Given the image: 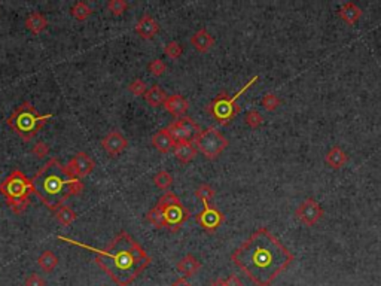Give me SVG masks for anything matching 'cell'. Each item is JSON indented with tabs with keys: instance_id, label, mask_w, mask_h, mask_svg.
<instances>
[{
	"instance_id": "obj_22",
	"label": "cell",
	"mask_w": 381,
	"mask_h": 286,
	"mask_svg": "<svg viewBox=\"0 0 381 286\" xmlns=\"http://www.w3.org/2000/svg\"><path fill=\"white\" fill-rule=\"evenodd\" d=\"M167 92L160 86V85H154L148 89V92L145 94V100L149 106L152 108H160L164 106L166 100H167Z\"/></svg>"
},
{
	"instance_id": "obj_41",
	"label": "cell",
	"mask_w": 381,
	"mask_h": 286,
	"mask_svg": "<svg viewBox=\"0 0 381 286\" xmlns=\"http://www.w3.org/2000/svg\"><path fill=\"white\" fill-rule=\"evenodd\" d=\"M170 286H191V283L186 280V277H179L177 280H174Z\"/></svg>"
},
{
	"instance_id": "obj_39",
	"label": "cell",
	"mask_w": 381,
	"mask_h": 286,
	"mask_svg": "<svg viewBox=\"0 0 381 286\" xmlns=\"http://www.w3.org/2000/svg\"><path fill=\"white\" fill-rule=\"evenodd\" d=\"M24 286H46V282L41 274L38 273H32L30 276L26 277Z\"/></svg>"
},
{
	"instance_id": "obj_13",
	"label": "cell",
	"mask_w": 381,
	"mask_h": 286,
	"mask_svg": "<svg viewBox=\"0 0 381 286\" xmlns=\"http://www.w3.org/2000/svg\"><path fill=\"white\" fill-rule=\"evenodd\" d=\"M134 30H136V33L142 39H154L158 35V32H160V26H158L157 20L152 15L143 14L142 18L137 21Z\"/></svg>"
},
{
	"instance_id": "obj_7",
	"label": "cell",
	"mask_w": 381,
	"mask_h": 286,
	"mask_svg": "<svg viewBox=\"0 0 381 286\" xmlns=\"http://www.w3.org/2000/svg\"><path fill=\"white\" fill-rule=\"evenodd\" d=\"M229 142L228 139L214 127H209L200 133V136L195 139L197 149L207 158V160H216L226 148Z\"/></svg>"
},
{
	"instance_id": "obj_6",
	"label": "cell",
	"mask_w": 381,
	"mask_h": 286,
	"mask_svg": "<svg viewBox=\"0 0 381 286\" xmlns=\"http://www.w3.org/2000/svg\"><path fill=\"white\" fill-rule=\"evenodd\" d=\"M258 79H259V76H253L250 81L246 82V85L238 92H235L231 97L226 96L225 92L219 94L214 100H212L210 105H207V112L220 125H228L240 112V106L237 105V100L240 99L241 94H244L253 85L255 82H258Z\"/></svg>"
},
{
	"instance_id": "obj_23",
	"label": "cell",
	"mask_w": 381,
	"mask_h": 286,
	"mask_svg": "<svg viewBox=\"0 0 381 286\" xmlns=\"http://www.w3.org/2000/svg\"><path fill=\"white\" fill-rule=\"evenodd\" d=\"M177 124L183 128V131L186 133L189 142H195V139H197V137L200 136V133L203 131V130L200 128V125L195 123L194 120H191L189 117H182V118H179V120H177Z\"/></svg>"
},
{
	"instance_id": "obj_2",
	"label": "cell",
	"mask_w": 381,
	"mask_h": 286,
	"mask_svg": "<svg viewBox=\"0 0 381 286\" xmlns=\"http://www.w3.org/2000/svg\"><path fill=\"white\" fill-rule=\"evenodd\" d=\"M72 245H78L97 253V265L118 286H128L151 264V256L127 231H121L106 249H94L67 237H58Z\"/></svg>"
},
{
	"instance_id": "obj_12",
	"label": "cell",
	"mask_w": 381,
	"mask_h": 286,
	"mask_svg": "<svg viewBox=\"0 0 381 286\" xmlns=\"http://www.w3.org/2000/svg\"><path fill=\"white\" fill-rule=\"evenodd\" d=\"M101 146L110 157H118L122 151H125L128 140L119 131H110L106 137H103Z\"/></svg>"
},
{
	"instance_id": "obj_40",
	"label": "cell",
	"mask_w": 381,
	"mask_h": 286,
	"mask_svg": "<svg viewBox=\"0 0 381 286\" xmlns=\"http://www.w3.org/2000/svg\"><path fill=\"white\" fill-rule=\"evenodd\" d=\"M226 286H243V282L237 274H229L226 279Z\"/></svg>"
},
{
	"instance_id": "obj_35",
	"label": "cell",
	"mask_w": 381,
	"mask_h": 286,
	"mask_svg": "<svg viewBox=\"0 0 381 286\" xmlns=\"http://www.w3.org/2000/svg\"><path fill=\"white\" fill-rule=\"evenodd\" d=\"M127 2H124V0H110V2H107V11L115 17L122 15L127 11Z\"/></svg>"
},
{
	"instance_id": "obj_8",
	"label": "cell",
	"mask_w": 381,
	"mask_h": 286,
	"mask_svg": "<svg viewBox=\"0 0 381 286\" xmlns=\"http://www.w3.org/2000/svg\"><path fill=\"white\" fill-rule=\"evenodd\" d=\"M323 209L313 197L305 199L301 205L295 209V216L299 222L305 227H314L323 218Z\"/></svg>"
},
{
	"instance_id": "obj_4",
	"label": "cell",
	"mask_w": 381,
	"mask_h": 286,
	"mask_svg": "<svg viewBox=\"0 0 381 286\" xmlns=\"http://www.w3.org/2000/svg\"><path fill=\"white\" fill-rule=\"evenodd\" d=\"M51 118L52 114L42 115L32 103L24 102L18 108H15L6 123L24 142H30Z\"/></svg>"
},
{
	"instance_id": "obj_37",
	"label": "cell",
	"mask_w": 381,
	"mask_h": 286,
	"mask_svg": "<svg viewBox=\"0 0 381 286\" xmlns=\"http://www.w3.org/2000/svg\"><path fill=\"white\" fill-rule=\"evenodd\" d=\"M176 203H180V199L173 193V191H167L160 200H158V203H157V207L158 209H166V207H169L171 205H176Z\"/></svg>"
},
{
	"instance_id": "obj_18",
	"label": "cell",
	"mask_w": 381,
	"mask_h": 286,
	"mask_svg": "<svg viewBox=\"0 0 381 286\" xmlns=\"http://www.w3.org/2000/svg\"><path fill=\"white\" fill-rule=\"evenodd\" d=\"M362 14H363L362 9H360L357 5H354L353 2L344 3L338 11L339 18H341L345 24H348V26H354V24L362 18Z\"/></svg>"
},
{
	"instance_id": "obj_38",
	"label": "cell",
	"mask_w": 381,
	"mask_h": 286,
	"mask_svg": "<svg viewBox=\"0 0 381 286\" xmlns=\"http://www.w3.org/2000/svg\"><path fill=\"white\" fill-rule=\"evenodd\" d=\"M32 154H33L36 158H39V160L45 158V157L49 154V146H48V143H45V142L36 143V145L33 146V149H32Z\"/></svg>"
},
{
	"instance_id": "obj_25",
	"label": "cell",
	"mask_w": 381,
	"mask_h": 286,
	"mask_svg": "<svg viewBox=\"0 0 381 286\" xmlns=\"http://www.w3.org/2000/svg\"><path fill=\"white\" fill-rule=\"evenodd\" d=\"M54 213H55L57 221H58L61 225H64V227H70V225L75 222V219H76V213L73 212V209H72L70 206L67 205H63L60 206V207H57V209L54 210Z\"/></svg>"
},
{
	"instance_id": "obj_15",
	"label": "cell",
	"mask_w": 381,
	"mask_h": 286,
	"mask_svg": "<svg viewBox=\"0 0 381 286\" xmlns=\"http://www.w3.org/2000/svg\"><path fill=\"white\" fill-rule=\"evenodd\" d=\"M200 268H201V262L191 253L179 259L176 265V270L179 274H182V277H192L194 274H197V271H200Z\"/></svg>"
},
{
	"instance_id": "obj_42",
	"label": "cell",
	"mask_w": 381,
	"mask_h": 286,
	"mask_svg": "<svg viewBox=\"0 0 381 286\" xmlns=\"http://www.w3.org/2000/svg\"><path fill=\"white\" fill-rule=\"evenodd\" d=\"M210 286H226V279H222V277H217L214 279Z\"/></svg>"
},
{
	"instance_id": "obj_34",
	"label": "cell",
	"mask_w": 381,
	"mask_h": 286,
	"mask_svg": "<svg viewBox=\"0 0 381 286\" xmlns=\"http://www.w3.org/2000/svg\"><path fill=\"white\" fill-rule=\"evenodd\" d=\"M164 52H166V55H167L169 58H171V60H179V58L182 57V54H183V48H182V45H180L179 42L171 41L166 45Z\"/></svg>"
},
{
	"instance_id": "obj_1",
	"label": "cell",
	"mask_w": 381,
	"mask_h": 286,
	"mask_svg": "<svg viewBox=\"0 0 381 286\" xmlns=\"http://www.w3.org/2000/svg\"><path fill=\"white\" fill-rule=\"evenodd\" d=\"M294 259V253L265 227L258 228L231 255V261L256 286L273 285Z\"/></svg>"
},
{
	"instance_id": "obj_21",
	"label": "cell",
	"mask_w": 381,
	"mask_h": 286,
	"mask_svg": "<svg viewBox=\"0 0 381 286\" xmlns=\"http://www.w3.org/2000/svg\"><path fill=\"white\" fill-rule=\"evenodd\" d=\"M26 27L29 32H32L33 35H41L43 30L48 27V20L46 17L41 12H32L27 18H26Z\"/></svg>"
},
{
	"instance_id": "obj_10",
	"label": "cell",
	"mask_w": 381,
	"mask_h": 286,
	"mask_svg": "<svg viewBox=\"0 0 381 286\" xmlns=\"http://www.w3.org/2000/svg\"><path fill=\"white\" fill-rule=\"evenodd\" d=\"M163 213H164V218H166L167 228H170L171 231H177L189 218V210L182 205V202L163 209Z\"/></svg>"
},
{
	"instance_id": "obj_20",
	"label": "cell",
	"mask_w": 381,
	"mask_h": 286,
	"mask_svg": "<svg viewBox=\"0 0 381 286\" xmlns=\"http://www.w3.org/2000/svg\"><path fill=\"white\" fill-rule=\"evenodd\" d=\"M347 161H348V157H347V154L339 146L331 148L328 151V154L325 155V163L328 164L331 168H334V170L342 168L347 164Z\"/></svg>"
},
{
	"instance_id": "obj_32",
	"label": "cell",
	"mask_w": 381,
	"mask_h": 286,
	"mask_svg": "<svg viewBox=\"0 0 381 286\" xmlns=\"http://www.w3.org/2000/svg\"><path fill=\"white\" fill-rule=\"evenodd\" d=\"M148 70H149L151 75H154L155 78H160V76H163V75L167 72V64H166L163 60L155 58V60H152V61L148 64Z\"/></svg>"
},
{
	"instance_id": "obj_11",
	"label": "cell",
	"mask_w": 381,
	"mask_h": 286,
	"mask_svg": "<svg viewBox=\"0 0 381 286\" xmlns=\"http://www.w3.org/2000/svg\"><path fill=\"white\" fill-rule=\"evenodd\" d=\"M66 167H67V170H69L73 176L82 179V177H86V176H89V174L92 173L95 164H94V160H92L88 154H85V152H78V154L67 163Z\"/></svg>"
},
{
	"instance_id": "obj_16",
	"label": "cell",
	"mask_w": 381,
	"mask_h": 286,
	"mask_svg": "<svg viewBox=\"0 0 381 286\" xmlns=\"http://www.w3.org/2000/svg\"><path fill=\"white\" fill-rule=\"evenodd\" d=\"M197 151L198 149L195 146V142H179L173 148L174 157L183 164L192 161L197 157Z\"/></svg>"
},
{
	"instance_id": "obj_31",
	"label": "cell",
	"mask_w": 381,
	"mask_h": 286,
	"mask_svg": "<svg viewBox=\"0 0 381 286\" xmlns=\"http://www.w3.org/2000/svg\"><path fill=\"white\" fill-rule=\"evenodd\" d=\"M167 130H169L170 136L173 137V140H174L176 143H179V142H189L186 133H185L183 128L177 124V121L170 124L169 127H167Z\"/></svg>"
},
{
	"instance_id": "obj_17",
	"label": "cell",
	"mask_w": 381,
	"mask_h": 286,
	"mask_svg": "<svg viewBox=\"0 0 381 286\" xmlns=\"http://www.w3.org/2000/svg\"><path fill=\"white\" fill-rule=\"evenodd\" d=\"M191 45L198 52H209L214 45V38L209 33L207 29H200L191 36Z\"/></svg>"
},
{
	"instance_id": "obj_19",
	"label": "cell",
	"mask_w": 381,
	"mask_h": 286,
	"mask_svg": "<svg viewBox=\"0 0 381 286\" xmlns=\"http://www.w3.org/2000/svg\"><path fill=\"white\" fill-rule=\"evenodd\" d=\"M152 145L157 151L163 152V154H167L170 151H173L176 142L173 140V137L170 136L169 130L167 128H163L160 131H157L154 136H152Z\"/></svg>"
},
{
	"instance_id": "obj_5",
	"label": "cell",
	"mask_w": 381,
	"mask_h": 286,
	"mask_svg": "<svg viewBox=\"0 0 381 286\" xmlns=\"http://www.w3.org/2000/svg\"><path fill=\"white\" fill-rule=\"evenodd\" d=\"M33 193L32 180L21 171H11L6 179L0 183V194L5 197L8 206L14 213L21 215L29 205V197Z\"/></svg>"
},
{
	"instance_id": "obj_14",
	"label": "cell",
	"mask_w": 381,
	"mask_h": 286,
	"mask_svg": "<svg viewBox=\"0 0 381 286\" xmlns=\"http://www.w3.org/2000/svg\"><path fill=\"white\" fill-rule=\"evenodd\" d=\"M164 108L173 117L182 118V117H185V114L189 109V102L185 97L179 96V94H173V96L167 97V100L164 103Z\"/></svg>"
},
{
	"instance_id": "obj_9",
	"label": "cell",
	"mask_w": 381,
	"mask_h": 286,
	"mask_svg": "<svg viewBox=\"0 0 381 286\" xmlns=\"http://www.w3.org/2000/svg\"><path fill=\"white\" fill-rule=\"evenodd\" d=\"M197 222L209 233H214L225 221L223 213L212 203H204V209L197 215Z\"/></svg>"
},
{
	"instance_id": "obj_36",
	"label": "cell",
	"mask_w": 381,
	"mask_h": 286,
	"mask_svg": "<svg viewBox=\"0 0 381 286\" xmlns=\"http://www.w3.org/2000/svg\"><path fill=\"white\" fill-rule=\"evenodd\" d=\"M244 121H246V124H247L250 128L256 130V128H259V127L262 125V123H264V117H262L256 109H252V111H249V112L246 114Z\"/></svg>"
},
{
	"instance_id": "obj_3",
	"label": "cell",
	"mask_w": 381,
	"mask_h": 286,
	"mask_svg": "<svg viewBox=\"0 0 381 286\" xmlns=\"http://www.w3.org/2000/svg\"><path fill=\"white\" fill-rule=\"evenodd\" d=\"M32 186L39 200L51 210L63 206L69 197L78 196L84 189L81 179L73 176L57 158H51L43 164L33 176Z\"/></svg>"
},
{
	"instance_id": "obj_26",
	"label": "cell",
	"mask_w": 381,
	"mask_h": 286,
	"mask_svg": "<svg viewBox=\"0 0 381 286\" xmlns=\"http://www.w3.org/2000/svg\"><path fill=\"white\" fill-rule=\"evenodd\" d=\"M70 14L73 15V18H76L78 21H85L91 14L92 9L89 5H86L85 2H76L72 8H70Z\"/></svg>"
},
{
	"instance_id": "obj_30",
	"label": "cell",
	"mask_w": 381,
	"mask_h": 286,
	"mask_svg": "<svg viewBox=\"0 0 381 286\" xmlns=\"http://www.w3.org/2000/svg\"><path fill=\"white\" fill-rule=\"evenodd\" d=\"M280 99L276 96V94H273V92H267L264 97H262V100H261V105H262V108L265 109V111H268V112H273V111H276L279 106H280Z\"/></svg>"
},
{
	"instance_id": "obj_29",
	"label": "cell",
	"mask_w": 381,
	"mask_h": 286,
	"mask_svg": "<svg viewBox=\"0 0 381 286\" xmlns=\"http://www.w3.org/2000/svg\"><path fill=\"white\" fill-rule=\"evenodd\" d=\"M195 197L200 199L204 203H212V200L214 199V189L209 183H201L197 189H195Z\"/></svg>"
},
{
	"instance_id": "obj_24",
	"label": "cell",
	"mask_w": 381,
	"mask_h": 286,
	"mask_svg": "<svg viewBox=\"0 0 381 286\" xmlns=\"http://www.w3.org/2000/svg\"><path fill=\"white\" fill-rule=\"evenodd\" d=\"M38 265L42 268L45 273H51L58 265V256L52 250H45L38 258Z\"/></svg>"
},
{
	"instance_id": "obj_27",
	"label": "cell",
	"mask_w": 381,
	"mask_h": 286,
	"mask_svg": "<svg viewBox=\"0 0 381 286\" xmlns=\"http://www.w3.org/2000/svg\"><path fill=\"white\" fill-rule=\"evenodd\" d=\"M146 219L157 228H167V224H166V218H164V213L163 210H160L157 206L154 209H151L148 213H146Z\"/></svg>"
},
{
	"instance_id": "obj_28",
	"label": "cell",
	"mask_w": 381,
	"mask_h": 286,
	"mask_svg": "<svg viewBox=\"0 0 381 286\" xmlns=\"http://www.w3.org/2000/svg\"><path fill=\"white\" fill-rule=\"evenodd\" d=\"M154 183H155L157 188L166 191V189H169L170 186H171V183H173V176L170 174L169 171L161 170V171H158V173L154 176Z\"/></svg>"
},
{
	"instance_id": "obj_33",
	"label": "cell",
	"mask_w": 381,
	"mask_h": 286,
	"mask_svg": "<svg viewBox=\"0 0 381 286\" xmlns=\"http://www.w3.org/2000/svg\"><path fill=\"white\" fill-rule=\"evenodd\" d=\"M148 89L149 88H148L146 82L143 81V79H134L128 85V91L133 96H136V97H145V94L148 92Z\"/></svg>"
}]
</instances>
